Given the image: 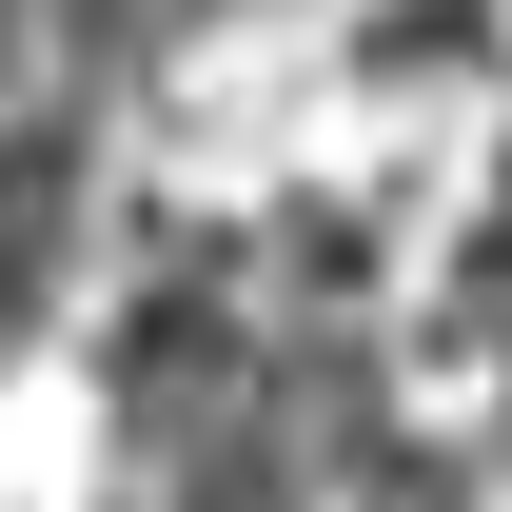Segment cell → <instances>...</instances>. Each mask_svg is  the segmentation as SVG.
<instances>
[{
    "label": "cell",
    "instance_id": "obj_2",
    "mask_svg": "<svg viewBox=\"0 0 512 512\" xmlns=\"http://www.w3.org/2000/svg\"><path fill=\"white\" fill-rule=\"evenodd\" d=\"M493 60H512L493 0H375V20H355V79H375V99H453V79H493Z\"/></svg>",
    "mask_w": 512,
    "mask_h": 512
},
{
    "label": "cell",
    "instance_id": "obj_1",
    "mask_svg": "<svg viewBox=\"0 0 512 512\" xmlns=\"http://www.w3.org/2000/svg\"><path fill=\"white\" fill-rule=\"evenodd\" d=\"M375 276H394V237L355 197H276V217H256V296H276V316H375Z\"/></svg>",
    "mask_w": 512,
    "mask_h": 512
}]
</instances>
